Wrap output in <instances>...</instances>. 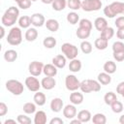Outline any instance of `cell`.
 I'll use <instances>...</instances> for the list:
<instances>
[{"label": "cell", "instance_id": "6da1fadb", "mask_svg": "<svg viewBox=\"0 0 124 124\" xmlns=\"http://www.w3.org/2000/svg\"><path fill=\"white\" fill-rule=\"evenodd\" d=\"M18 16H19V10L15 7V6H11L9 7L5 13L3 14L2 17H1V23L2 25H4L5 27H11L13 26L17 18H18Z\"/></svg>", "mask_w": 124, "mask_h": 124}, {"label": "cell", "instance_id": "7a4b0ae2", "mask_svg": "<svg viewBox=\"0 0 124 124\" xmlns=\"http://www.w3.org/2000/svg\"><path fill=\"white\" fill-rule=\"evenodd\" d=\"M104 15L108 18H113L117 15L124 16V2L115 1L104 8Z\"/></svg>", "mask_w": 124, "mask_h": 124}, {"label": "cell", "instance_id": "3957f363", "mask_svg": "<svg viewBox=\"0 0 124 124\" xmlns=\"http://www.w3.org/2000/svg\"><path fill=\"white\" fill-rule=\"evenodd\" d=\"M7 43L11 46H18L22 42V32L20 27L14 26L8 33L7 36Z\"/></svg>", "mask_w": 124, "mask_h": 124}, {"label": "cell", "instance_id": "277c9868", "mask_svg": "<svg viewBox=\"0 0 124 124\" xmlns=\"http://www.w3.org/2000/svg\"><path fill=\"white\" fill-rule=\"evenodd\" d=\"M5 86H6V89L11 92L13 95H16V96H19L23 93V90H24V85L22 82H20L19 80L17 79H9L6 81L5 83Z\"/></svg>", "mask_w": 124, "mask_h": 124}, {"label": "cell", "instance_id": "5b68a950", "mask_svg": "<svg viewBox=\"0 0 124 124\" xmlns=\"http://www.w3.org/2000/svg\"><path fill=\"white\" fill-rule=\"evenodd\" d=\"M61 51L65 55V57L70 60L77 58L78 54V46H76L75 45L70 44V43H64L61 46Z\"/></svg>", "mask_w": 124, "mask_h": 124}, {"label": "cell", "instance_id": "8992f818", "mask_svg": "<svg viewBox=\"0 0 124 124\" xmlns=\"http://www.w3.org/2000/svg\"><path fill=\"white\" fill-rule=\"evenodd\" d=\"M103 3L101 0H83L81 1V9L84 12H96L101 10Z\"/></svg>", "mask_w": 124, "mask_h": 124}, {"label": "cell", "instance_id": "52a82bcc", "mask_svg": "<svg viewBox=\"0 0 124 124\" xmlns=\"http://www.w3.org/2000/svg\"><path fill=\"white\" fill-rule=\"evenodd\" d=\"M65 86L69 91H76L79 89L80 81L75 75H68L65 78Z\"/></svg>", "mask_w": 124, "mask_h": 124}, {"label": "cell", "instance_id": "ba28073f", "mask_svg": "<svg viewBox=\"0 0 124 124\" xmlns=\"http://www.w3.org/2000/svg\"><path fill=\"white\" fill-rule=\"evenodd\" d=\"M24 84L25 86L27 87V89L31 92H37L39 91V89L42 87V84H41V81H39V79L34 77V76H30V77H27L25 78V81H24Z\"/></svg>", "mask_w": 124, "mask_h": 124}, {"label": "cell", "instance_id": "9c48e42d", "mask_svg": "<svg viewBox=\"0 0 124 124\" xmlns=\"http://www.w3.org/2000/svg\"><path fill=\"white\" fill-rule=\"evenodd\" d=\"M44 64L41 61H32L29 65H28V72L30 73L31 76L34 77H39L44 70Z\"/></svg>", "mask_w": 124, "mask_h": 124}, {"label": "cell", "instance_id": "30bf717a", "mask_svg": "<svg viewBox=\"0 0 124 124\" xmlns=\"http://www.w3.org/2000/svg\"><path fill=\"white\" fill-rule=\"evenodd\" d=\"M30 18H31V24L34 27H42L46 23V18L44 15L41 13H35L31 15Z\"/></svg>", "mask_w": 124, "mask_h": 124}, {"label": "cell", "instance_id": "8fae6325", "mask_svg": "<svg viewBox=\"0 0 124 124\" xmlns=\"http://www.w3.org/2000/svg\"><path fill=\"white\" fill-rule=\"evenodd\" d=\"M63 115L65 116V118L67 119H73L77 116V108H76V105L74 104H69V105H66L64 108H63Z\"/></svg>", "mask_w": 124, "mask_h": 124}, {"label": "cell", "instance_id": "7c38bea8", "mask_svg": "<svg viewBox=\"0 0 124 124\" xmlns=\"http://www.w3.org/2000/svg\"><path fill=\"white\" fill-rule=\"evenodd\" d=\"M41 84H42V87L46 90H51L55 87L56 85V80L54 78V77H46L44 78L42 80H41Z\"/></svg>", "mask_w": 124, "mask_h": 124}, {"label": "cell", "instance_id": "4fadbf2b", "mask_svg": "<svg viewBox=\"0 0 124 124\" xmlns=\"http://www.w3.org/2000/svg\"><path fill=\"white\" fill-rule=\"evenodd\" d=\"M63 106H64V103L62 101L61 98H53L50 102V109L53 111V112H60L61 110H63Z\"/></svg>", "mask_w": 124, "mask_h": 124}, {"label": "cell", "instance_id": "5bb4252c", "mask_svg": "<svg viewBox=\"0 0 124 124\" xmlns=\"http://www.w3.org/2000/svg\"><path fill=\"white\" fill-rule=\"evenodd\" d=\"M52 64L54 66H56L58 69H63L66 66V62H67V58L65 57L64 54H58L56 56H54L52 58Z\"/></svg>", "mask_w": 124, "mask_h": 124}, {"label": "cell", "instance_id": "9a60e30c", "mask_svg": "<svg viewBox=\"0 0 124 124\" xmlns=\"http://www.w3.org/2000/svg\"><path fill=\"white\" fill-rule=\"evenodd\" d=\"M38 31L35 27H29L26 31H25V34H24V38L26 41L28 42H34L37 38H38Z\"/></svg>", "mask_w": 124, "mask_h": 124}, {"label": "cell", "instance_id": "2e32d148", "mask_svg": "<svg viewBox=\"0 0 124 124\" xmlns=\"http://www.w3.org/2000/svg\"><path fill=\"white\" fill-rule=\"evenodd\" d=\"M70 102L74 105H80L83 102V95L78 91H72L70 94Z\"/></svg>", "mask_w": 124, "mask_h": 124}, {"label": "cell", "instance_id": "e0dca14e", "mask_svg": "<svg viewBox=\"0 0 124 124\" xmlns=\"http://www.w3.org/2000/svg\"><path fill=\"white\" fill-rule=\"evenodd\" d=\"M94 26H95V28H96L98 31L102 32L105 28H107V27L108 26V20H107V18H105V17H103V16L97 17V18L94 20Z\"/></svg>", "mask_w": 124, "mask_h": 124}, {"label": "cell", "instance_id": "ac0fdd59", "mask_svg": "<svg viewBox=\"0 0 124 124\" xmlns=\"http://www.w3.org/2000/svg\"><path fill=\"white\" fill-rule=\"evenodd\" d=\"M57 69L58 68L56 66H54L52 63L51 64H46L44 66L43 73L46 77H55L57 75Z\"/></svg>", "mask_w": 124, "mask_h": 124}, {"label": "cell", "instance_id": "d6986e66", "mask_svg": "<svg viewBox=\"0 0 124 124\" xmlns=\"http://www.w3.org/2000/svg\"><path fill=\"white\" fill-rule=\"evenodd\" d=\"M33 101L34 103L39 106V107H42L46 104V97L45 95V93L41 92V91H37L35 94H34V97H33Z\"/></svg>", "mask_w": 124, "mask_h": 124}, {"label": "cell", "instance_id": "ffe728a7", "mask_svg": "<svg viewBox=\"0 0 124 124\" xmlns=\"http://www.w3.org/2000/svg\"><path fill=\"white\" fill-rule=\"evenodd\" d=\"M77 118H78L81 123H85V122H88V121L91 120L92 114H91V112L88 109H82V110L78 112Z\"/></svg>", "mask_w": 124, "mask_h": 124}, {"label": "cell", "instance_id": "44dd1931", "mask_svg": "<svg viewBox=\"0 0 124 124\" xmlns=\"http://www.w3.org/2000/svg\"><path fill=\"white\" fill-rule=\"evenodd\" d=\"M33 122L35 124H46V113L44 110L36 111Z\"/></svg>", "mask_w": 124, "mask_h": 124}, {"label": "cell", "instance_id": "7402d4cb", "mask_svg": "<svg viewBox=\"0 0 124 124\" xmlns=\"http://www.w3.org/2000/svg\"><path fill=\"white\" fill-rule=\"evenodd\" d=\"M45 25H46V29H47L48 31H50V32H56V31H58V29H59V22H58V20H56V19H54V18H49V19H47V20L46 21Z\"/></svg>", "mask_w": 124, "mask_h": 124}, {"label": "cell", "instance_id": "603a6c76", "mask_svg": "<svg viewBox=\"0 0 124 124\" xmlns=\"http://www.w3.org/2000/svg\"><path fill=\"white\" fill-rule=\"evenodd\" d=\"M81 67H82V64H81V61L78 58H75V59H72L69 63V70L73 73H78L81 70Z\"/></svg>", "mask_w": 124, "mask_h": 124}, {"label": "cell", "instance_id": "cb8c5ba5", "mask_svg": "<svg viewBox=\"0 0 124 124\" xmlns=\"http://www.w3.org/2000/svg\"><path fill=\"white\" fill-rule=\"evenodd\" d=\"M91 34V30L90 29H87V28H84V27H80L78 26V28L77 29V32H76V35L78 39H81V40H85L87 38H89Z\"/></svg>", "mask_w": 124, "mask_h": 124}, {"label": "cell", "instance_id": "d4e9b609", "mask_svg": "<svg viewBox=\"0 0 124 124\" xmlns=\"http://www.w3.org/2000/svg\"><path fill=\"white\" fill-rule=\"evenodd\" d=\"M17 51L15 49H8L4 52V59L7 62H14L17 59Z\"/></svg>", "mask_w": 124, "mask_h": 124}, {"label": "cell", "instance_id": "484cf974", "mask_svg": "<svg viewBox=\"0 0 124 124\" xmlns=\"http://www.w3.org/2000/svg\"><path fill=\"white\" fill-rule=\"evenodd\" d=\"M97 79H98V81L102 85H108V84H109L111 82V77H110V75L108 74V73H106L105 71L103 73H100L98 75Z\"/></svg>", "mask_w": 124, "mask_h": 124}, {"label": "cell", "instance_id": "4316f807", "mask_svg": "<svg viewBox=\"0 0 124 124\" xmlns=\"http://www.w3.org/2000/svg\"><path fill=\"white\" fill-rule=\"evenodd\" d=\"M94 46L99 50H105L108 47V41L104 39V38H102V37H99V38H97L95 40Z\"/></svg>", "mask_w": 124, "mask_h": 124}, {"label": "cell", "instance_id": "83f0119b", "mask_svg": "<svg viewBox=\"0 0 124 124\" xmlns=\"http://www.w3.org/2000/svg\"><path fill=\"white\" fill-rule=\"evenodd\" d=\"M31 24V18L28 16H21L18 18V26L23 29H28Z\"/></svg>", "mask_w": 124, "mask_h": 124}, {"label": "cell", "instance_id": "f1b7e54d", "mask_svg": "<svg viewBox=\"0 0 124 124\" xmlns=\"http://www.w3.org/2000/svg\"><path fill=\"white\" fill-rule=\"evenodd\" d=\"M103 69L106 73L111 75V74H114L116 72V64L115 62L111 61V60H108L107 62H105L104 66H103Z\"/></svg>", "mask_w": 124, "mask_h": 124}, {"label": "cell", "instance_id": "f546056e", "mask_svg": "<svg viewBox=\"0 0 124 124\" xmlns=\"http://www.w3.org/2000/svg\"><path fill=\"white\" fill-rule=\"evenodd\" d=\"M51 7L56 12L63 11L67 7V0H54L51 4Z\"/></svg>", "mask_w": 124, "mask_h": 124}, {"label": "cell", "instance_id": "4dcf8cb0", "mask_svg": "<svg viewBox=\"0 0 124 124\" xmlns=\"http://www.w3.org/2000/svg\"><path fill=\"white\" fill-rule=\"evenodd\" d=\"M66 19H67V21H68L70 24H72V25H75V24L78 23L79 20H80V19H79V16H78L75 11L68 13V14H67V16H66Z\"/></svg>", "mask_w": 124, "mask_h": 124}, {"label": "cell", "instance_id": "1f68e13d", "mask_svg": "<svg viewBox=\"0 0 124 124\" xmlns=\"http://www.w3.org/2000/svg\"><path fill=\"white\" fill-rule=\"evenodd\" d=\"M56 44H57V41H56V39L54 38V37H52V36H47V37H46L45 39H44V41H43V45H44V46L46 47V48H53L55 46H56Z\"/></svg>", "mask_w": 124, "mask_h": 124}, {"label": "cell", "instance_id": "d6a6232c", "mask_svg": "<svg viewBox=\"0 0 124 124\" xmlns=\"http://www.w3.org/2000/svg\"><path fill=\"white\" fill-rule=\"evenodd\" d=\"M92 122L94 124H106L107 122V117L104 113H101V112H98V113H95L92 118H91Z\"/></svg>", "mask_w": 124, "mask_h": 124}, {"label": "cell", "instance_id": "836d02e7", "mask_svg": "<svg viewBox=\"0 0 124 124\" xmlns=\"http://www.w3.org/2000/svg\"><path fill=\"white\" fill-rule=\"evenodd\" d=\"M117 100V97H116V94L112 91H108L105 94L104 96V101H105V104L108 105V106H110L113 102H115Z\"/></svg>", "mask_w": 124, "mask_h": 124}, {"label": "cell", "instance_id": "e575fe53", "mask_svg": "<svg viewBox=\"0 0 124 124\" xmlns=\"http://www.w3.org/2000/svg\"><path fill=\"white\" fill-rule=\"evenodd\" d=\"M113 36H114V29H113L112 27L108 26L107 28H105V29L101 32V36H100V37H102V38H104V39L109 41L110 39H112Z\"/></svg>", "mask_w": 124, "mask_h": 124}, {"label": "cell", "instance_id": "d590c367", "mask_svg": "<svg viewBox=\"0 0 124 124\" xmlns=\"http://www.w3.org/2000/svg\"><path fill=\"white\" fill-rule=\"evenodd\" d=\"M80 49L81 51L84 53V54H89L92 52V49H93V46H92V44L86 40H83L81 43H80Z\"/></svg>", "mask_w": 124, "mask_h": 124}, {"label": "cell", "instance_id": "8d00e7d4", "mask_svg": "<svg viewBox=\"0 0 124 124\" xmlns=\"http://www.w3.org/2000/svg\"><path fill=\"white\" fill-rule=\"evenodd\" d=\"M36 104L35 103H32V102H27L23 105V111L26 113V114H32V113H35L36 112Z\"/></svg>", "mask_w": 124, "mask_h": 124}, {"label": "cell", "instance_id": "74e56055", "mask_svg": "<svg viewBox=\"0 0 124 124\" xmlns=\"http://www.w3.org/2000/svg\"><path fill=\"white\" fill-rule=\"evenodd\" d=\"M67 6L73 11H78L81 9V1L80 0H67Z\"/></svg>", "mask_w": 124, "mask_h": 124}, {"label": "cell", "instance_id": "f35d334b", "mask_svg": "<svg viewBox=\"0 0 124 124\" xmlns=\"http://www.w3.org/2000/svg\"><path fill=\"white\" fill-rule=\"evenodd\" d=\"M79 89L81 90L82 93H90V92H92V89H91V86H90L89 79H84V80L80 81Z\"/></svg>", "mask_w": 124, "mask_h": 124}, {"label": "cell", "instance_id": "ab89813d", "mask_svg": "<svg viewBox=\"0 0 124 124\" xmlns=\"http://www.w3.org/2000/svg\"><path fill=\"white\" fill-rule=\"evenodd\" d=\"M110 108H111V110L114 113H120V112H122V110L124 108H123V104L120 101H118V100H116L115 102H113L110 105Z\"/></svg>", "mask_w": 124, "mask_h": 124}, {"label": "cell", "instance_id": "60d3db41", "mask_svg": "<svg viewBox=\"0 0 124 124\" xmlns=\"http://www.w3.org/2000/svg\"><path fill=\"white\" fill-rule=\"evenodd\" d=\"M16 121L19 124H31L32 120L29 116H27L26 114H18L16 117Z\"/></svg>", "mask_w": 124, "mask_h": 124}, {"label": "cell", "instance_id": "b9f144b4", "mask_svg": "<svg viewBox=\"0 0 124 124\" xmlns=\"http://www.w3.org/2000/svg\"><path fill=\"white\" fill-rule=\"evenodd\" d=\"M78 26L92 30L93 24H92V22H91L89 19H87V18H81V19L79 20V22H78Z\"/></svg>", "mask_w": 124, "mask_h": 124}, {"label": "cell", "instance_id": "7bdbcfd3", "mask_svg": "<svg viewBox=\"0 0 124 124\" xmlns=\"http://www.w3.org/2000/svg\"><path fill=\"white\" fill-rule=\"evenodd\" d=\"M112 51L116 52V51H122L124 50V43L122 41H116L112 44Z\"/></svg>", "mask_w": 124, "mask_h": 124}, {"label": "cell", "instance_id": "ee69618b", "mask_svg": "<svg viewBox=\"0 0 124 124\" xmlns=\"http://www.w3.org/2000/svg\"><path fill=\"white\" fill-rule=\"evenodd\" d=\"M89 82H90V86H91V89H92V92H99L101 90V83L95 79H89Z\"/></svg>", "mask_w": 124, "mask_h": 124}, {"label": "cell", "instance_id": "f6af8a7d", "mask_svg": "<svg viewBox=\"0 0 124 124\" xmlns=\"http://www.w3.org/2000/svg\"><path fill=\"white\" fill-rule=\"evenodd\" d=\"M31 4H32V1L31 0H22L19 3H17L18 7L21 10H27V9H29L31 7Z\"/></svg>", "mask_w": 124, "mask_h": 124}, {"label": "cell", "instance_id": "bcb514c9", "mask_svg": "<svg viewBox=\"0 0 124 124\" xmlns=\"http://www.w3.org/2000/svg\"><path fill=\"white\" fill-rule=\"evenodd\" d=\"M112 56H113V58H114L115 61H117V62H122V61L124 60V50L113 52Z\"/></svg>", "mask_w": 124, "mask_h": 124}, {"label": "cell", "instance_id": "7dc6e473", "mask_svg": "<svg viewBox=\"0 0 124 124\" xmlns=\"http://www.w3.org/2000/svg\"><path fill=\"white\" fill-rule=\"evenodd\" d=\"M114 24L117 28H122L124 27V16H118L116 17L115 21H114Z\"/></svg>", "mask_w": 124, "mask_h": 124}, {"label": "cell", "instance_id": "c3c4849f", "mask_svg": "<svg viewBox=\"0 0 124 124\" xmlns=\"http://www.w3.org/2000/svg\"><path fill=\"white\" fill-rule=\"evenodd\" d=\"M8 112V107L4 102L0 103V116H4L6 115Z\"/></svg>", "mask_w": 124, "mask_h": 124}, {"label": "cell", "instance_id": "681fc988", "mask_svg": "<svg viewBox=\"0 0 124 124\" xmlns=\"http://www.w3.org/2000/svg\"><path fill=\"white\" fill-rule=\"evenodd\" d=\"M116 37H117L120 41H123V40H124V27H122V28H117Z\"/></svg>", "mask_w": 124, "mask_h": 124}, {"label": "cell", "instance_id": "f907efd6", "mask_svg": "<svg viewBox=\"0 0 124 124\" xmlns=\"http://www.w3.org/2000/svg\"><path fill=\"white\" fill-rule=\"evenodd\" d=\"M116 92L118 94H120V95L124 92V81H121V82H119L117 84V86H116Z\"/></svg>", "mask_w": 124, "mask_h": 124}, {"label": "cell", "instance_id": "816d5d0a", "mask_svg": "<svg viewBox=\"0 0 124 124\" xmlns=\"http://www.w3.org/2000/svg\"><path fill=\"white\" fill-rule=\"evenodd\" d=\"M64 121L60 117H54L49 121V124H63Z\"/></svg>", "mask_w": 124, "mask_h": 124}, {"label": "cell", "instance_id": "f5cc1de1", "mask_svg": "<svg viewBox=\"0 0 124 124\" xmlns=\"http://www.w3.org/2000/svg\"><path fill=\"white\" fill-rule=\"evenodd\" d=\"M17 121H16L15 119H7L4 121V124H16Z\"/></svg>", "mask_w": 124, "mask_h": 124}, {"label": "cell", "instance_id": "db71d44e", "mask_svg": "<svg viewBox=\"0 0 124 124\" xmlns=\"http://www.w3.org/2000/svg\"><path fill=\"white\" fill-rule=\"evenodd\" d=\"M70 122H71L72 124H80V123H81L80 120H79L78 118H77V119H74V118H73V119H71Z\"/></svg>", "mask_w": 124, "mask_h": 124}, {"label": "cell", "instance_id": "11a10c76", "mask_svg": "<svg viewBox=\"0 0 124 124\" xmlns=\"http://www.w3.org/2000/svg\"><path fill=\"white\" fill-rule=\"evenodd\" d=\"M0 31H1V38H3L4 35H5V26L4 25H2L0 27Z\"/></svg>", "mask_w": 124, "mask_h": 124}, {"label": "cell", "instance_id": "9f6ffc18", "mask_svg": "<svg viewBox=\"0 0 124 124\" xmlns=\"http://www.w3.org/2000/svg\"><path fill=\"white\" fill-rule=\"evenodd\" d=\"M41 1H42L44 4H50V5H51L54 0H41Z\"/></svg>", "mask_w": 124, "mask_h": 124}, {"label": "cell", "instance_id": "6f0895ef", "mask_svg": "<svg viewBox=\"0 0 124 124\" xmlns=\"http://www.w3.org/2000/svg\"><path fill=\"white\" fill-rule=\"evenodd\" d=\"M119 123H120V124H124V114H122V115L119 117Z\"/></svg>", "mask_w": 124, "mask_h": 124}, {"label": "cell", "instance_id": "680465c9", "mask_svg": "<svg viewBox=\"0 0 124 124\" xmlns=\"http://www.w3.org/2000/svg\"><path fill=\"white\" fill-rule=\"evenodd\" d=\"M15 1H16V3H19V2H20V1H22V0H15Z\"/></svg>", "mask_w": 124, "mask_h": 124}, {"label": "cell", "instance_id": "91938a15", "mask_svg": "<svg viewBox=\"0 0 124 124\" xmlns=\"http://www.w3.org/2000/svg\"><path fill=\"white\" fill-rule=\"evenodd\" d=\"M121 96H122V97H123V98H124V92H123V93H122V94H121Z\"/></svg>", "mask_w": 124, "mask_h": 124}, {"label": "cell", "instance_id": "94428289", "mask_svg": "<svg viewBox=\"0 0 124 124\" xmlns=\"http://www.w3.org/2000/svg\"><path fill=\"white\" fill-rule=\"evenodd\" d=\"M32 2H36V1H38V0H31Z\"/></svg>", "mask_w": 124, "mask_h": 124}]
</instances>
